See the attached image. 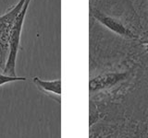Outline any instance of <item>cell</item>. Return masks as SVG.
I'll list each match as a JSON object with an SVG mask.
<instances>
[{
	"label": "cell",
	"mask_w": 148,
	"mask_h": 138,
	"mask_svg": "<svg viewBox=\"0 0 148 138\" xmlns=\"http://www.w3.org/2000/svg\"><path fill=\"white\" fill-rule=\"evenodd\" d=\"M32 82L41 92L50 97L58 103H61V80L60 79L48 81L42 80L41 78L34 76L32 78Z\"/></svg>",
	"instance_id": "5"
},
{
	"label": "cell",
	"mask_w": 148,
	"mask_h": 138,
	"mask_svg": "<svg viewBox=\"0 0 148 138\" xmlns=\"http://www.w3.org/2000/svg\"><path fill=\"white\" fill-rule=\"evenodd\" d=\"M143 43H145V44L146 45V49H147V51H148V39L143 41Z\"/></svg>",
	"instance_id": "7"
},
{
	"label": "cell",
	"mask_w": 148,
	"mask_h": 138,
	"mask_svg": "<svg viewBox=\"0 0 148 138\" xmlns=\"http://www.w3.org/2000/svg\"><path fill=\"white\" fill-rule=\"evenodd\" d=\"M32 0H26V2L21 10L18 16L17 17L15 23H14L11 33H10V40H9V53L8 60L6 63V66L4 68V75L10 76H16V62H17V55L18 49L21 48V35L22 30V26L24 23L25 16L29 7L30 2Z\"/></svg>",
	"instance_id": "2"
},
{
	"label": "cell",
	"mask_w": 148,
	"mask_h": 138,
	"mask_svg": "<svg viewBox=\"0 0 148 138\" xmlns=\"http://www.w3.org/2000/svg\"><path fill=\"white\" fill-rule=\"evenodd\" d=\"M26 0H18L17 4L0 16V68L3 70L9 53V40L12 28Z\"/></svg>",
	"instance_id": "1"
},
{
	"label": "cell",
	"mask_w": 148,
	"mask_h": 138,
	"mask_svg": "<svg viewBox=\"0 0 148 138\" xmlns=\"http://www.w3.org/2000/svg\"><path fill=\"white\" fill-rule=\"evenodd\" d=\"M92 15L95 18H96L102 25H104L106 28H108V30L115 32V33H117L122 37H127V38H131V39L136 38V36L134 35V33L131 30L128 29L126 26H124L121 22L119 21L118 20H116V18L110 16H106L105 14L97 10H92Z\"/></svg>",
	"instance_id": "4"
},
{
	"label": "cell",
	"mask_w": 148,
	"mask_h": 138,
	"mask_svg": "<svg viewBox=\"0 0 148 138\" xmlns=\"http://www.w3.org/2000/svg\"><path fill=\"white\" fill-rule=\"evenodd\" d=\"M127 77V73H106L97 76L89 82L90 92H96L112 87Z\"/></svg>",
	"instance_id": "3"
},
{
	"label": "cell",
	"mask_w": 148,
	"mask_h": 138,
	"mask_svg": "<svg viewBox=\"0 0 148 138\" xmlns=\"http://www.w3.org/2000/svg\"><path fill=\"white\" fill-rule=\"evenodd\" d=\"M26 77H21V76H10L4 75V74H0V86H2L6 83H10L14 81H25Z\"/></svg>",
	"instance_id": "6"
}]
</instances>
